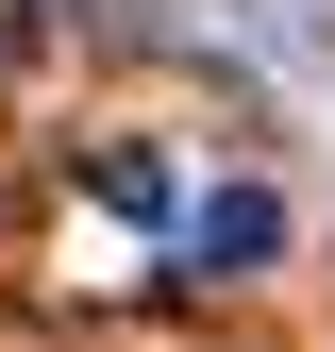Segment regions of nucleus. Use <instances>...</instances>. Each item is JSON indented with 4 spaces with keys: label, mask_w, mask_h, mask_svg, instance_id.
Instances as JSON below:
<instances>
[{
    "label": "nucleus",
    "mask_w": 335,
    "mask_h": 352,
    "mask_svg": "<svg viewBox=\"0 0 335 352\" xmlns=\"http://www.w3.org/2000/svg\"><path fill=\"white\" fill-rule=\"evenodd\" d=\"M185 252H201V269H285V185H218L185 218Z\"/></svg>",
    "instance_id": "nucleus-1"
},
{
    "label": "nucleus",
    "mask_w": 335,
    "mask_h": 352,
    "mask_svg": "<svg viewBox=\"0 0 335 352\" xmlns=\"http://www.w3.org/2000/svg\"><path fill=\"white\" fill-rule=\"evenodd\" d=\"M101 201H117V218H185V185H168L151 151H101Z\"/></svg>",
    "instance_id": "nucleus-2"
}]
</instances>
